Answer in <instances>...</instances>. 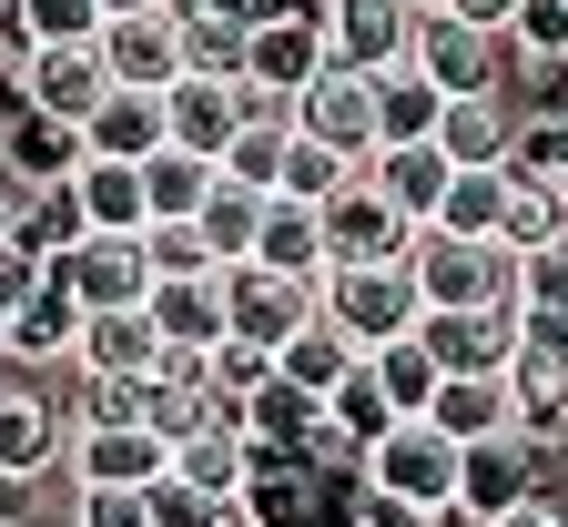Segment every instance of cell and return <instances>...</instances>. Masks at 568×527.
<instances>
[{"mask_svg":"<svg viewBox=\"0 0 568 527\" xmlns=\"http://www.w3.org/2000/svg\"><path fill=\"white\" fill-rule=\"evenodd\" d=\"M51 284H61L82 315H122V305L153 294V254H142V234H82V244L51 264Z\"/></svg>","mask_w":568,"mask_h":527,"instance_id":"5b68a950","label":"cell"},{"mask_svg":"<svg viewBox=\"0 0 568 527\" xmlns=\"http://www.w3.org/2000/svg\"><path fill=\"white\" fill-rule=\"evenodd\" d=\"M508 102H518V122H568V51L508 41Z\"/></svg>","mask_w":568,"mask_h":527,"instance_id":"8d00e7d4","label":"cell"},{"mask_svg":"<svg viewBox=\"0 0 568 527\" xmlns=\"http://www.w3.org/2000/svg\"><path fill=\"white\" fill-rule=\"evenodd\" d=\"M82 234H92V223H82V203H71V183H61V193H21V203H11V244H21V254H41V264H61Z\"/></svg>","mask_w":568,"mask_h":527,"instance_id":"d6a6232c","label":"cell"},{"mask_svg":"<svg viewBox=\"0 0 568 527\" xmlns=\"http://www.w3.org/2000/svg\"><path fill=\"white\" fill-rule=\"evenodd\" d=\"M254 223H264V193L213 183V203H203V244H213V264H244V254H254Z\"/></svg>","mask_w":568,"mask_h":527,"instance_id":"60d3db41","label":"cell"},{"mask_svg":"<svg viewBox=\"0 0 568 527\" xmlns=\"http://www.w3.org/2000/svg\"><path fill=\"white\" fill-rule=\"evenodd\" d=\"M71 345H82V305H71L61 284L21 294V305L0 315V365L11 375H51V365H71Z\"/></svg>","mask_w":568,"mask_h":527,"instance_id":"5bb4252c","label":"cell"},{"mask_svg":"<svg viewBox=\"0 0 568 527\" xmlns=\"http://www.w3.org/2000/svg\"><path fill=\"white\" fill-rule=\"evenodd\" d=\"M447 21H477V31H508L518 0H447Z\"/></svg>","mask_w":568,"mask_h":527,"instance_id":"db71d44e","label":"cell"},{"mask_svg":"<svg viewBox=\"0 0 568 527\" xmlns=\"http://www.w3.org/2000/svg\"><path fill=\"white\" fill-rule=\"evenodd\" d=\"M416 345L437 355V375H508V365H518V305H487V315H426Z\"/></svg>","mask_w":568,"mask_h":527,"instance_id":"2e32d148","label":"cell"},{"mask_svg":"<svg viewBox=\"0 0 568 527\" xmlns=\"http://www.w3.org/2000/svg\"><path fill=\"white\" fill-rule=\"evenodd\" d=\"M457 477H467V446L426 416H396L376 446H366V497L386 507H426V517H457Z\"/></svg>","mask_w":568,"mask_h":527,"instance_id":"7a4b0ae2","label":"cell"},{"mask_svg":"<svg viewBox=\"0 0 568 527\" xmlns=\"http://www.w3.org/2000/svg\"><path fill=\"white\" fill-rule=\"evenodd\" d=\"M518 173V163H508ZM558 223H568V183H548V173H518V193H508V223H497V244L508 254H538V244H558Z\"/></svg>","mask_w":568,"mask_h":527,"instance_id":"e575fe53","label":"cell"},{"mask_svg":"<svg viewBox=\"0 0 568 527\" xmlns=\"http://www.w3.org/2000/svg\"><path fill=\"white\" fill-rule=\"evenodd\" d=\"M406 274H416V294H426V315L518 305V254H508V244H477V234H437V223H416Z\"/></svg>","mask_w":568,"mask_h":527,"instance_id":"6da1fadb","label":"cell"},{"mask_svg":"<svg viewBox=\"0 0 568 527\" xmlns=\"http://www.w3.org/2000/svg\"><path fill=\"white\" fill-rule=\"evenodd\" d=\"M102 92H112L102 41H41V51H31V102H41V112L92 122V112H102Z\"/></svg>","mask_w":568,"mask_h":527,"instance_id":"44dd1931","label":"cell"},{"mask_svg":"<svg viewBox=\"0 0 568 527\" xmlns=\"http://www.w3.org/2000/svg\"><path fill=\"white\" fill-rule=\"evenodd\" d=\"M366 375L386 386V406H396V416H426V406H437V386H447V375H437V355H426L416 335L376 345V355H366Z\"/></svg>","mask_w":568,"mask_h":527,"instance_id":"d590c367","label":"cell"},{"mask_svg":"<svg viewBox=\"0 0 568 527\" xmlns=\"http://www.w3.org/2000/svg\"><path fill=\"white\" fill-rule=\"evenodd\" d=\"M142 315H153V335H163L173 355H213V345L234 335V315H224V274H153Z\"/></svg>","mask_w":568,"mask_h":527,"instance_id":"4fadbf2b","label":"cell"},{"mask_svg":"<svg viewBox=\"0 0 568 527\" xmlns=\"http://www.w3.org/2000/svg\"><path fill=\"white\" fill-rule=\"evenodd\" d=\"M264 375H274V355H264V345H244V335H224V345L203 355V386L224 396V406H244V396L264 386Z\"/></svg>","mask_w":568,"mask_h":527,"instance_id":"7dc6e473","label":"cell"},{"mask_svg":"<svg viewBox=\"0 0 568 527\" xmlns=\"http://www.w3.org/2000/svg\"><path fill=\"white\" fill-rule=\"evenodd\" d=\"M508 41H518V51H568V0H518Z\"/></svg>","mask_w":568,"mask_h":527,"instance_id":"816d5d0a","label":"cell"},{"mask_svg":"<svg viewBox=\"0 0 568 527\" xmlns=\"http://www.w3.org/2000/svg\"><path fill=\"white\" fill-rule=\"evenodd\" d=\"M82 142H92V163H153L163 153V92H102V112L82 122Z\"/></svg>","mask_w":568,"mask_h":527,"instance_id":"d4e9b609","label":"cell"},{"mask_svg":"<svg viewBox=\"0 0 568 527\" xmlns=\"http://www.w3.org/2000/svg\"><path fill=\"white\" fill-rule=\"evenodd\" d=\"M518 386V375H508ZM518 436L538 446V457H568V375H538V386H518Z\"/></svg>","mask_w":568,"mask_h":527,"instance_id":"7bdbcfd3","label":"cell"},{"mask_svg":"<svg viewBox=\"0 0 568 527\" xmlns=\"http://www.w3.org/2000/svg\"><path fill=\"white\" fill-rule=\"evenodd\" d=\"M315 213H325V264H406V244H416V223L376 193L366 163H355V183L335 203H315Z\"/></svg>","mask_w":568,"mask_h":527,"instance_id":"ba28073f","label":"cell"},{"mask_svg":"<svg viewBox=\"0 0 568 527\" xmlns=\"http://www.w3.org/2000/svg\"><path fill=\"white\" fill-rule=\"evenodd\" d=\"M508 193H518V173L508 163H487V173H447V193H437V234H477V244H497V223H508Z\"/></svg>","mask_w":568,"mask_h":527,"instance_id":"83f0119b","label":"cell"},{"mask_svg":"<svg viewBox=\"0 0 568 527\" xmlns=\"http://www.w3.org/2000/svg\"><path fill=\"white\" fill-rule=\"evenodd\" d=\"M213 183H224V163H203V153H163L142 163V203H153V223H203V203H213Z\"/></svg>","mask_w":568,"mask_h":527,"instance_id":"4dcf8cb0","label":"cell"},{"mask_svg":"<svg viewBox=\"0 0 568 527\" xmlns=\"http://www.w3.org/2000/svg\"><path fill=\"white\" fill-rule=\"evenodd\" d=\"M224 315H234L244 345L284 355V345L315 325V284L305 274H274V264H224Z\"/></svg>","mask_w":568,"mask_h":527,"instance_id":"8992f818","label":"cell"},{"mask_svg":"<svg viewBox=\"0 0 568 527\" xmlns=\"http://www.w3.org/2000/svg\"><path fill=\"white\" fill-rule=\"evenodd\" d=\"M345 527H355V517H345Z\"/></svg>","mask_w":568,"mask_h":527,"instance_id":"91938a15","label":"cell"},{"mask_svg":"<svg viewBox=\"0 0 568 527\" xmlns=\"http://www.w3.org/2000/svg\"><path fill=\"white\" fill-rule=\"evenodd\" d=\"M11 21L31 31V51L41 41H102V0H11Z\"/></svg>","mask_w":568,"mask_h":527,"instance_id":"ee69618b","label":"cell"},{"mask_svg":"<svg viewBox=\"0 0 568 527\" xmlns=\"http://www.w3.org/2000/svg\"><path fill=\"white\" fill-rule=\"evenodd\" d=\"M416 0H325V51L345 71H406L416 51Z\"/></svg>","mask_w":568,"mask_h":527,"instance_id":"7c38bea8","label":"cell"},{"mask_svg":"<svg viewBox=\"0 0 568 527\" xmlns=\"http://www.w3.org/2000/svg\"><path fill=\"white\" fill-rule=\"evenodd\" d=\"M355 183V153H335V142H315V132H295V142H284V203H335Z\"/></svg>","mask_w":568,"mask_h":527,"instance_id":"74e56055","label":"cell"},{"mask_svg":"<svg viewBox=\"0 0 568 527\" xmlns=\"http://www.w3.org/2000/svg\"><path fill=\"white\" fill-rule=\"evenodd\" d=\"M234 517H254V527H345L315 457H254L244 487H234Z\"/></svg>","mask_w":568,"mask_h":527,"instance_id":"9c48e42d","label":"cell"},{"mask_svg":"<svg viewBox=\"0 0 568 527\" xmlns=\"http://www.w3.org/2000/svg\"><path fill=\"white\" fill-rule=\"evenodd\" d=\"M315 315H325L355 355H376V345H396V335H416V325H426V294H416V274H406V264H325Z\"/></svg>","mask_w":568,"mask_h":527,"instance_id":"3957f363","label":"cell"},{"mask_svg":"<svg viewBox=\"0 0 568 527\" xmlns=\"http://www.w3.org/2000/svg\"><path fill=\"white\" fill-rule=\"evenodd\" d=\"M518 305H538V315H568V244H538V254H518Z\"/></svg>","mask_w":568,"mask_h":527,"instance_id":"681fc988","label":"cell"},{"mask_svg":"<svg viewBox=\"0 0 568 527\" xmlns=\"http://www.w3.org/2000/svg\"><path fill=\"white\" fill-rule=\"evenodd\" d=\"M82 163H92L82 122H61V112H41V102H21L11 122H0V173H11V193H61Z\"/></svg>","mask_w":568,"mask_h":527,"instance_id":"8fae6325","label":"cell"},{"mask_svg":"<svg viewBox=\"0 0 568 527\" xmlns=\"http://www.w3.org/2000/svg\"><path fill=\"white\" fill-rule=\"evenodd\" d=\"M0 315H11V305H0Z\"/></svg>","mask_w":568,"mask_h":527,"instance_id":"680465c9","label":"cell"},{"mask_svg":"<svg viewBox=\"0 0 568 527\" xmlns=\"http://www.w3.org/2000/svg\"><path fill=\"white\" fill-rule=\"evenodd\" d=\"M437 142H447V163H457V173H487V163H518V102H508V92H477V102H447Z\"/></svg>","mask_w":568,"mask_h":527,"instance_id":"603a6c76","label":"cell"},{"mask_svg":"<svg viewBox=\"0 0 568 527\" xmlns=\"http://www.w3.org/2000/svg\"><path fill=\"white\" fill-rule=\"evenodd\" d=\"M71 457V406H51L41 375H0V477H51Z\"/></svg>","mask_w":568,"mask_h":527,"instance_id":"30bf717a","label":"cell"},{"mask_svg":"<svg viewBox=\"0 0 568 527\" xmlns=\"http://www.w3.org/2000/svg\"><path fill=\"white\" fill-rule=\"evenodd\" d=\"M183 71H203V82H244V41H254V21H234V11H203V0H183Z\"/></svg>","mask_w":568,"mask_h":527,"instance_id":"1f68e13d","label":"cell"},{"mask_svg":"<svg viewBox=\"0 0 568 527\" xmlns=\"http://www.w3.org/2000/svg\"><path fill=\"white\" fill-rule=\"evenodd\" d=\"M71 487H153L173 467V446L153 426H71Z\"/></svg>","mask_w":568,"mask_h":527,"instance_id":"9a60e30c","label":"cell"},{"mask_svg":"<svg viewBox=\"0 0 568 527\" xmlns=\"http://www.w3.org/2000/svg\"><path fill=\"white\" fill-rule=\"evenodd\" d=\"M406 71L437 102H477V92H508V31H477V21H447V11H426L416 21V51Z\"/></svg>","mask_w":568,"mask_h":527,"instance_id":"277c9868","label":"cell"},{"mask_svg":"<svg viewBox=\"0 0 568 527\" xmlns=\"http://www.w3.org/2000/svg\"><path fill=\"white\" fill-rule=\"evenodd\" d=\"M234 132H244V82H203V71H183V82L163 92V142H173V153L224 163Z\"/></svg>","mask_w":568,"mask_h":527,"instance_id":"e0dca14e","label":"cell"},{"mask_svg":"<svg viewBox=\"0 0 568 527\" xmlns=\"http://www.w3.org/2000/svg\"><path fill=\"white\" fill-rule=\"evenodd\" d=\"M366 173H376V193H386L406 223H426L457 163H447V142H376V163H366Z\"/></svg>","mask_w":568,"mask_h":527,"instance_id":"4316f807","label":"cell"},{"mask_svg":"<svg viewBox=\"0 0 568 527\" xmlns=\"http://www.w3.org/2000/svg\"><path fill=\"white\" fill-rule=\"evenodd\" d=\"M376 92H386V71H345V61H325L315 82L295 92V132L335 142V153H355V163H376Z\"/></svg>","mask_w":568,"mask_h":527,"instance_id":"52a82bcc","label":"cell"},{"mask_svg":"<svg viewBox=\"0 0 568 527\" xmlns=\"http://www.w3.org/2000/svg\"><path fill=\"white\" fill-rule=\"evenodd\" d=\"M325 426H335L345 446H376V436L396 426V406H386V386H376V375H366V365H355V375H345V386L325 396Z\"/></svg>","mask_w":568,"mask_h":527,"instance_id":"b9f144b4","label":"cell"},{"mask_svg":"<svg viewBox=\"0 0 568 527\" xmlns=\"http://www.w3.org/2000/svg\"><path fill=\"white\" fill-rule=\"evenodd\" d=\"M355 527H447V517H426V507H386V497H366V517Z\"/></svg>","mask_w":568,"mask_h":527,"instance_id":"11a10c76","label":"cell"},{"mask_svg":"<svg viewBox=\"0 0 568 527\" xmlns=\"http://www.w3.org/2000/svg\"><path fill=\"white\" fill-rule=\"evenodd\" d=\"M518 386H538V375H568V315H538V305H518Z\"/></svg>","mask_w":568,"mask_h":527,"instance_id":"f6af8a7d","label":"cell"},{"mask_svg":"<svg viewBox=\"0 0 568 527\" xmlns=\"http://www.w3.org/2000/svg\"><path fill=\"white\" fill-rule=\"evenodd\" d=\"M538 487V446L528 436H487V446H467V477H457V517H497V507H518Z\"/></svg>","mask_w":568,"mask_h":527,"instance_id":"7402d4cb","label":"cell"},{"mask_svg":"<svg viewBox=\"0 0 568 527\" xmlns=\"http://www.w3.org/2000/svg\"><path fill=\"white\" fill-rule=\"evenodd\" d=\"M244 467H254V446H244V426H234V416H203V426L173 446V477H193L203 497H234V487H244Z\"/></svg>","mask_w":568,"mask_h":527,"instance_id":"f546056e","label":"cell"},{"mask_svg":"<svg viewBox=\"0 0 568 527\" xmlns=\"http://www.w3.org/2000/svg\"><path fill=\"white\" fill-rule=\"evenodd\" d=\"M426 426H447L457 446H487V436H518V386L508 375H447Z\"/></svg>","mask_w":568,"mask_h":527,"instance_id":"cb8c5ba5","label":"cell"},{"mask_svg":"<svg viewBox=\"0 0 568 527\" xmlns=\"http://www.w3.org/2000/svg\"><path fill=\"white\" fill-rule=\"evenodd\" d=\"M142 254H153V274H224L203 244V223H142Z\"/></svg>","mask_w":568,"mask_h":527,"instance_id":"c3c4849f","label":"cell"},{"mask_svg":"<svg viewBox=\"0 0 568 527\" xmlns=\"http://www.w3.org/2000/svg\"><path fill=\"white\" fill-rule=\"evenodd\" d=\"M71 527H153V497L142 487H82L71 497Z\"/></svg>","mask_w":568,"mask_h":527,"instance_id":"f907efd6","label":"cell"},{"mask_svg":"<svg viewBox=\"0 0 568 527\" xmlns=\"http://www.w3.org/2000/svg\"><path fill=\"white\" fill-rule=\"evenodd\" d=\"M447 102L416 82V71H386V92H376V142H437Z\"/></svg>","mask_w":568,"mask_h":527,"instance_id":"f35d334b","label":"cell"},{"mask_svg":"<svg viewBox=\"0 0 568 527\" xmlns=\"http://www.w3.org/2000/svg\"><path fill=\"white\" fill-rule=\"evenodd\" d=\"M71 203H82L92 234H142L153 203H142V163H82L71 173Z\"/></svg>","mask_w":568,"mask_h":527,"instance_id":"f1b7e54d","label":"cell"},{"mask_svg":"<svg viewBox=\"0 0 568 527\" xmlns=\"http://www.w3.org/2000/svg\"><path fill=\"white\" fill-rule=\"evenodd\" d=\"M224 527H254V517H224Z\"/></svg>","mask_w":568,"mask_h":527,"instance_id":"6f0895ef","label":"cell"},{"mask_svg":"<svg viewBox=\"0 0 568 527\" xmlns=\"http://www.w3.org/2000/svg\"><path fill=\"white\" fill-rule=\"evenodd\" d=\"M234 426H244L254 457H315V446H325V396L284 386V375H264V386L234 406Z\"/></svg>","mask_w":568,"mask_h":527,"instance_id":"ac0fdd59","label":"cell"},{"mask_svg":"<svg viewBox=\"0 0 568 527\" xmlns=\"http://www.w3.org/2000/svg\"><path fill=\"white\" fill-rule=\"evenodd\" d=\"M244 264H274V274L325 284V213H315V203L264 193V223H254V254H244Z\"/></svg>","mask_w":568,"mask_h":527,"instance_id":"484cf974","label":"cell"},{"mask_svg":"<svg viewBox=\"0 0 568 527\" xmlns=\"http://www.w3.org/2000/svg\"><path fill=\"white\" fill-rule=\"evenodd\" d=\"M142 497H153V527H224V517H234V497H203V487L173 477V467L142 487Z\"/></svg>","mask_w":568,"mask_h":527,"instance_id":"bcb514c9","label":"cell"},{"mask_svg":"<svg viewBox=\"0 0 568 527\" xmlns=\"http://www.w3.org/2000/svg\"><path fill=\"white\" fill-rule=\"evenodd\" d=\"M142 11H173V0H102V21H142Z\"/></svg>","mask_w":568,"mask_h":527,"instance_id":"9f6ffc18","label":"cell"},{"mask_svg":"<svg viewBox=\"0 0 568 527\" xmlns=\"http://www.w3.org/2000/svg\"><path fill=\"white\" fill-rule=\"evenodd\" d=\"M163 335H153V315L142 305H122V315H82V345H71V375H122V386H142V375H163Z\"/></svg>","mask_w":568,"mask_h":527,"instance_id":"ffe728a7","label":"cell"},{"mask_svg":"<svg viewBox=\"0 0 568 527\" xmlns=\"http://www.w3.org/2000/svg\"><path fill=\"white\" fill-rule=\"evenodd\" d=\"M355 365H366V355H355V345H345V335H335L325 315H315V325H305L295 345L274 355V375H284V386H305V396H335V386H345Z\"/></svg>","mask_w":568,"mask_h":527,"instance_id":"836d02e7","label":"cell"},{"mask_svg":"<svg viewBox=\"0 0 568 527\" xmlns=\"http://www.w3.org/2000/svg\"><path fill=\"white\" fill-rule=\"evenodd\" d=\"M487 527H568V497H548V487H528L518 507H497Z\"/></svg>","mask_w":568,"mask_h":527,"instance_id":"f5cc1de1","label":"cell"},{"mask_svg":"<svg viewBox=\"0 0 568 527\" xmlns=\"http://www.w3.org/2000/svg\"><path fill=\"white\" fill-rule=\"evenodd\" d=\"M102 61H112L122 92H173V82H183V21H173V11L102 21Z\"/></svg>","mask_w":568,"mask_h":527,"instance_id":"d6986e66","label":"cell"},{"mask_svg":"<svg viewBox=\"0 0 568 527\" xmlns=\"http://www.w3.org/2000/svg\"><path fill=\"white\" fill-rule=\"evenodd\" d=\"M284 142H295V122H244V132L224 142V183L274 193V183H284Z\"/></svg>","mask_w":568,"mask_h":527,"instance_id":"ab89813d","label":"cell"}]
</instances>
